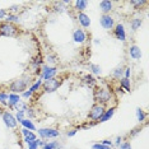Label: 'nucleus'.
I'll return each mask as SVG.
<instances>
[{
  "instance_id": "10",
  "label": "nucleus",
  "mask_w": 149,
  "mask_h": 149,
  "mask_svg": "<svg viewBox=\"0 0 149 149\" xmlns=\"http://www.w3.org/2000/svg\"><path fill=\"white\" fill-rule=\"evenodd\" d=\"M73 38L78 43H83L86 41V33H84L83 29H75L73 33Z\"/></svg>"
},
{
  "instance_id": "19",
  "label": "nucleus",
  "mask_w": 149,
  "mask_h": 149,
  "mask_svg": "<svg viewBox=\"0 0 149 149\" xmlns=\"http://www.w3.org/2000/svg\"><path fill=\"white\" fill-rule=\"evenodd\" d=\"M61 148V145H60L57 141H51V143H45L43 145V149H60Z\"/></svg>"
},
{
  "instance_id": "39",
  "label": "nucleus",
  "mask_w": 149,
  "mask_h": 149,
  "mask_svg": "<svg viewBox=\"0 0 149 149\" xmlns=\"http://www.w3.org/2000/svg\"><path fill=\"white\" fill-rule=\"evenodd\" d=\"M75 133H77V130H70V131H68V136H74L75 135Z\"/></svg>"
},
{
  "instance_id": "2",
  "label": "nucleus",
  "mask_w": 149,
  "mask_h": 149,
  "mask_svg": "<svg viewBox=\"0 0 149 149\" xmlns=\"http://www.w3.org/2000/svg\"><path fill=\"white\" fill-rule=\"evenodd\" d=\"M59 86H60V82L56 78H51V79H49V80H45V83L42 84L43 89H45V92H47V93L55 92L57 88H59Z\"/></svg>"
},
{
  "instance_id": "11",
  "label": "nucleus",
  "mask_w": 149,
  "mask_h": 149,
  "mask_svg": "<svg viewBox=\"0 0 149 149\" xmlns=\"http://www.w3.org/2000/svg\"><path fill=\"white\" fill-rule=\"evenodd\" d=\"M115 36L120 41H125L126 36H125V29L123 24H116V27H115Z\"/></svg>"
},
{
  "instance_id": "22",
  "label": "nucleus",
  "mask_w": 149,
  "mask_h": 149,
  "mask_svg": "<svg viewBox=\"0 0 149 149\" xmlns=\"http://www.w3.org/2000/svg\"><path fill=\"white\" fill-rule=\"evenodd\" d=\"M84 83L88 84V86H91V87H93V86H96V79H93L91 75H86L84 77Z\"/></svg>"
},
{
  "instance_id": "40",
  "label": "nucleus",
  "mask_w": 149,
  "mask_h": 149,
  "mask_svg": "<svg viewBox=\"0 0 149 149\" xmlns=\"http://www.w3.org/2000/svg\"><path fill=\"white\" fill-rule=\"evenodd\" d=\"M129 77H130V69H126L125 70V78L129 79Z\"/></svg>"
},
{
  "instance_id": "31",
  "label": "nucleus",
  "mask_w": 149,
  "mask_h": 149,
  "mask_svg": "<svg viewBox=\"0 0 149 149\" xmlns=\"http://www.w3.org/2000/svg\"><path fill=\"white\" fill-rule=\"evenodd\" d=\"M92 149H111V147H107V145H102V144H93Z\"/></svg>"
},
{
  "instance_id": "7",
  "label": "nucleus",
  "mask_w": 149,
  "mask_h": 149,
  "mask_svg": "<svg viewBox=\"0 0 149 149\" xmlns=\"http://www.w3.org/2000/svg\"><path fill=\"white\" fill-rule=\"evenodd\" d=\"M38 134L42 138H56L60 135V131L56 129H38Z\"/></svg>"
},
{
  "instance_id": "13",
  "label": "nucleus",
  "mask_w": 149,
  "mask_h": 149,
  "mask_svg": "<svg viewBox=\"0 0 149 149\" xmlns=\"http://www.w3.org/2000/svg\"><path fill=\"white\" fill-rule=\"evenodd\" d=\"M22 134L24 135V141L27 144H31V143H33V141L36 140V135L33 133H31V131H28V129H23Z\"/></svg>"
},
{
  "instance_id": "14",
  "label": "nucleus",
  "mask_w": 149,
  "mask_h": 149,
  "mask_svg": "<svg viewBox=\"0 0 149 149\" xmlns=\"http://www.w3.org/2000/svg\"><path fill=\"white\" fill-rule=\"evenodd\" d=\"M78 19H79V23L84 27V28H88V27L91 26L89 17H88L87 14H84V13H79V14H78Z\"/></svg>"
},
{
  "instance_id": "37",
  "label": "nucleus",
  "mask_w": 149,
  "mask_h": 149,
  "mask_svg": "<svg viewBox=\"0 0 149 149\" xmlns=\"http://www.w3.org/2000/svg\"><path fill=\"white\" fill-rule=\"evenodd\" d=\"M32 94H33V93H32V92H31V91H29V89H28V92H24V93H23V97L28 98V97H31V96H32Z\"/></svg>"
},
{
  "instance_id": "8",
  "label": "nucleus",
  "mask_w": 149,
  "mask_h": 149,
  "mask_svg": "<svg viewBox=\"0 0 149 149\" xmlns=\"http://www.w3.org/2000/svg\"><path fill=\"white\" fill-rule=\"evenodd\" d=\"M56 73H57V69H56V68L43 66V69H42V78H43L45 80H49V79H51V78L55 77Z\"/></svg>"
},
{
  "instance_id": "35",
  "label": "nucleus",
  "mask_w": 149,
  "mask_h": 149,
  "mask_svg": "<svg viewBox=\"0 0 149 149\" xmlns=\"http://www.w3.org/2000/svg\"><path fill=\"white\" fill-rule=\"evenodd\" d=\"M38 148V145L36 144V140L33 141V143H31V144H28V149H37Z\"/></svg>"
},
{
  "instance_id": "42",
  "label": "nucleus",
  "mask_w": 149,
  "mask_h": 149,
  "mask_svg": "<svg viewBox=\"0 0 149 149\" xmlns=\"http://www.w3.org/2000/svg\"><path fill=\"white\" fill-rule=\"evenodd\" d=\"M47 60H49V61H50V63H52V61H54V56H52V55L47 56Z\"/></svg>"
},
{
  "instance_id": "28",
  "label": "nucleus",
  "mask_w": 149,
  "mask_h": 149,
  "mask_svg": "<svg viewBox=\"0 0 149 149\" xmlns=\"http://www.w3.org/2000/svg\"><path fill=\"white\" fill-rule=\"evenodd\" d=\"M41 86H42V82H41V80H38V82H37V83H35V84H33V86H32L31 88H29V91H31L32 93H35L36 91L38 89V88L41 87Z\"/></svg>"
},
{
  "instance_id": "38",
  "label": "nucleus",
  "mask_w": 149,
  "mask_h": 149,
  "mask_svg": "<svg viewBox=\"0 0 149 149\" xmlns=\"http://www.w3.org/2000/svg\"><path fill=\"white\" fill-rule=\"evenodd\" d=\"M6 15V12L4 10V9H0V19L4 18V17Z\"/></svg>"
},
{
  "instance_id": "21",
  "label": "nucleus",
  "mask_w": 149,
  "mask_h": 149,
  "mask_svg": "<svg viewBox=\"0 0 149 149\" xmlns=\"http://www.w3.org/2000/svg\"><path fill=\"white\" fill-rule=\"evenodd\" d=\"M140 26H141V19L140 18L133 19V22H131V28H133V31H136Z\"/></svg>"
},
{
  "instance_id": "26",
  "label": "nucleus",
  "mask_w": 149,
  "mask_h": 149,
  "mask_svg": "<svg viewBox=\"0 0 149 149\" xmlns=\"http://www.w3.org/2000/svg\"><path fill=\"white\" fill-rule=\"evenodd\" d=\"M15 108H17V111H27L26 103H23L22 101H19V102L15 104Z\"/></svg>"
},
{
  "instance_id": "16",
  "label": "nucleus",
  "mask_w": 149,
  "mask_h": 149,
  "mask_svg": "<svg viewBox=\"0 0 149 149\" xmlns=\"http://www.w3.org/2000/svg\"><path fill=\"white\" fill-rule=\"evenodd\" d=\"M115 112V107L112 108H110V110H107V111H104V113L102 115V117L100 118V123H104V121H107V120H110L111 117H112V115Z\"/></svg>"
},
{
  "instance_id": "6",
  "label": "nucleus",
  "mask_w": 149,
  "mask_h": 149,
  "mask_svg": "<svg viewBox=\"0 0 149 149\" xmlns=\"http://www.w3.org/2000/svg\"><path fill=\"white\" fill-rule=\"evenodd\" d=\"M100 22H101V26H102L104 29H111V28H113V26H115L113 18L110 14H103L101 17Z\"/></svg>"
},
{
  "instance_id": "18",
  "label": "nucleus",
  "mask_w": 149,
  "mask_h": 149,
  "mask_svg": "<svg viewBox=\"0 0 149 149\" xmlns=\"http://www.w3.org/2000/svg\"><path fill=\"white\" fill-rule=\"evenodd\" d=\"M74 5H75V9H78V10H84V9L87 8L88 5V1H83V0H78V1L74 3Z\"/></svg>"
},
{
  "instance_id": "43",
  "label": "nucleus",
  "mask_w": 149,
  "mask_h": 149,
  "mask_svg": "<svg viewBox=\"0 0 149 149\" xmlns=\"http://www.w3.org/2000/svg\"><path fill=\"white\" fill-rule=\"evenodd\" d=\"M17 9H18V6H12V8L9 9V10H10V12H15Z\"/></svg>"
},
{
  "instance_id": "27",
  "label": "nucleus",
  "mask_w": 149,
  "mask_h": 149,
  "mask_svg": "<svg viewBox=\"0 0 149 149\" xmlns=\"http://www.w3.org/2000/svg\"><path fill=\"white\" fill-rule=\"evenodd\" d=\"M131 4L134 6H139V8H140V6L147 4V1H145V0H131Z\"/></svg>"
},
{
  "instance_id": "5",
  "label": "nucleus",
  "mask_w": 149,
  "mask_h": 149,
  "mask_svg": "<svg viewBox=\"0 0 149 149\" xmlns=\"http://www.w3.org/2000/svg\"><path fill=\"white\" fill-rule=\"evenodd\" d=\"M28 82L29 80H22V79L14 80V82L10 84V91H13L14 93L23 92V91H26V87H27V83Z\"/></svg>"
},
{
  "instance_id": "25",
  "label": "nucleus",
  "mask_w": 149,
  "mask_h": 149,
  "mask_svg": "<svg viewBox=\"0 0 149 149\" xmlns=\"http://www.w3.org/2000/svg\"><path fill=\"white\" fill-rule=\"evenodd\" d=\"M123 73H124L123 68H121V66H117L116 69L113 70V77H115V78H120L121 75H123Z\"/></svg>"
},
{
  "instance_id": "34",
  "label": "nucleus",
  "mask_w": 149,
  "mask_h": 149,
  "mask_svg": "<svg viewBox=\"0 0 149 149\" xmlns=\"http://www.w3.org/2000/svg\"><path fill=\"white\" fill-rule=\"evenodd\" d=\"M120 149H133V148H131L130 143H123L120 145Z\"/></svg>"
},
{
  "instance_id": "1",
  "label": "nucleus",
  "mask_w": 149,
  "mask_h": 149,
  "mask_svg": "<svg viewBox=\"0 0 149 149\" xmlns=\"http://www.w3.org/2000/svg\"><path fill=\"white\" fill-rule=\"evenodd\" d=\"M0 35L1 36H8V37H14L18 35V28L10 23H3L0 24Z\"/></svg>"
},
{
  "instance_id": "23",
  "label": "nucleus",
  "mask_w": 149,
  "mask_h": 149,
  "mask_svg": "<svg viewBox=\"0 0 149 149\" xmlns=\"http://www.w3.org/2000/svg\"><path fill=\"white\" fill-rule=\"evenodd\" d=\"M121 83V87H124L126 91H130V80L126 79V78H123V79L120 80Z\"/></svg>"
},
{
  "instance_id": "30",
  "label": "nucleus",
  "mask_w": 149,
  "mask_h": 149,
  "mask_svg": "<svg viewBox=\"0 0 149 149\" xmlns=\"http://www.w3.org/2000/svg\"><path fill=\"white\" fill-rule=\"evenodd\" d=\"M91 69H92V72L94 74H100L101 73V66L100 65H94V64H92V65H91Z\"/></svg>"
},
{
  "instance_id": "4",
  "label": "nucleus",
  "mask_w": 149,
  "mask_h": 149,
  "mask_svg": "<svg viewBox=\"0 0 149 149\" xmlns=\"http://www.w3.org/2000/svg\"><path fill=\"white\" fill-rule=\"evenodd\" d=\"M104 113V108L102 104H94L92 107V110H91L89 112V118L91 120H100L101 117H102V115Z\"/></svg>"
},
{
  "instance_id": "33",
  "label": "nucleus",
  "mask_w": 149,
  "mask_h": 149,
  "mask_svg": "<svg viewBox=\"0 0 149 149\" xmlns=\"http://www.w3.org/2000/svg\"><path fill=\"white\" fill-rule=\"evenodd\" d=\"M41 64H42V59H41V57H37V59L35 60V61H33V65H35V66H40V65H41Z\"/></svg>"
},
{
  "instance_id": "29",
  "label": "nucleus",
  "mask_w": 149,
  "mask_h": 149,
  "mask_svg": "<svg viewBox=\"0 0 149 149\" xmlns=\"http://www.w3.org/2000/svg\"><path fill=\"white\" fill-rule=\"evenodd\" d=\"M24 113H26V111H17V120H18L19 123L24 118Z\"/></svg>"
},
{
  "instance_id": "32",
  "label": "nucleus",
  "mask_w": 149,
  "mask_h": 149,
  "mask_svg": "<svg viewBox=\"0 0 149 149\" xmlns=\"http://www.w3.org/2000/svg\"><path fill=\"white\" fill-rule=\"evenodd\" d=\"M18 15H8V18H6V21L8 22H15V21H18Z\"/></svg>"
},
{
  "instance_id": "15",
  "label": "nucleus",
  "mask_w": 149,
  "mask_h": 149,
  "mask_svg": "<svg viewBox=\"0 0 149 149\" xmlns=\"http://www.w3.org/2000/svg\"><path fill=\"white\" fill-rule=\"evenodd\" d=\"M101 10H102L104 14H107L108 12L112 10V1H110V0H103V1H101Z\"/></svg>"
},
{
  "instance_id": "41",
  "label": "nucleus",
  "mask_w": 149,
  "mask_h": 149,
  "mask_svg": "<svg viewBox=\"0 0 149 149\" xmlns=\"http://www.w3.org/2000/svg\"><path fill=\"white\" fill-rule=\"evenodd\" d=\"M121 140H123V139H121L120 136H117V138H116V145H117V147H120V144H121Z\"/></svg>"
},
{
  "instance_id": "20",
  "label": "nucleus",
  "mask_w": 149,
  "mask_h": 149,
  "mask_svg": "<svg viewBox=\"0 0 149 149\" xmlns=\"http://www.w3.org/2000/svg\"><path fill=\"white\" fill-rule=\"evenodd\" d=\"M21 123L23 124V126H24L26 129H29V130H35V125L32 124V121L31 120H28V118H23V120L21 121Z\"/></svg>"
},
{
  "instance_id": "12",
  "label": "nucleus",
  "mask_w": 149,
  "mask_h": 149,
  "mask_svg": "<svg viewBox=\"0 0 149 149\" xmlns=\"http://www.w3.org/2000/svg\"><path fill=\"white\" fill-rule=\"evenodd\" d=\"M129 54H130V56L133 57V59H135V60H139L141 57V51H140V49H139L136 45L130 46V49H129Z\"/></svg>"
},
{
  "instance_id": "24",
  "label": "nucleus",
  "mask_w": 149,
  "mask_h": 149,
  "mask_svg": "<svg viewBox=\"0 0 149 149\" xmlns=\"http://www.w3.org/2000/svg\"><path fill=\"white\" fill-rule=\"evenodd\" d=\"M136 117H138V121H144V118H145L144 111L140 110V108H138L136 110Z\"/></svg>"
},
{
  "instance_id": "17",
  "label": "nucleus",
  "mask_w": 149,
  "mask_h": 149,
  "mask_svg": "<svg viewBox=\"0 0 149 149\" xmlns=\"http://www.w3.org/2000/svg\"><path fill=\"white\" fill-rule=\"evenodd\" d=\"M8 98H9V104L10 106H15L21 101V97L18 94H8Z\"/></svg>"
},
{
  "instance_id": "36",
  "label": "nucleus",
  "mask_w": 149,
  "mask_h": 149,
  "mask_svg": "<svg viewBox=\"0 0 149 149\" xmlns=\"http://www.w3.org/2000/svg\"><path fill=\"white\" fill-rule=\"evenodd\" d=\"M102 145H107V147H111L112 145V141L111 140H102V143H101Z\"/></svg>"
},
{
  "instance_id": "9",
  "label": "nucleus",
  "mask_w": 149,
  "mask_h": 149,
  "mask_svg": "<svg viewBox=\"0 0 149 149\" xmlns=\"http://www.w3.org/2000/svg\"><path fill=\"white\" fill-rule=\"evenodd\" d=\"M3 120H4V123H5V125L8 127H15L17 126V120H15V117L13 116L12 113L4 112L3 113Z\"/></svg>"
},
{
  "instance_id": "3",
  "label": "nucleus",
  "mask_w": 149,
  "mask_h": 149,
  "mask_svg": "<svg viewBox=\"0 0 149 149\" xmlns=\"http://www.w3.org/2000/svg\"><path fill=\"white\" fill-rule=\"evenodd\" d=\"M111 98V93L108 92L107 89H98L94 92V100L97 102H102V103H106L110 101Z\"/></svg>"
}]
</instances>
